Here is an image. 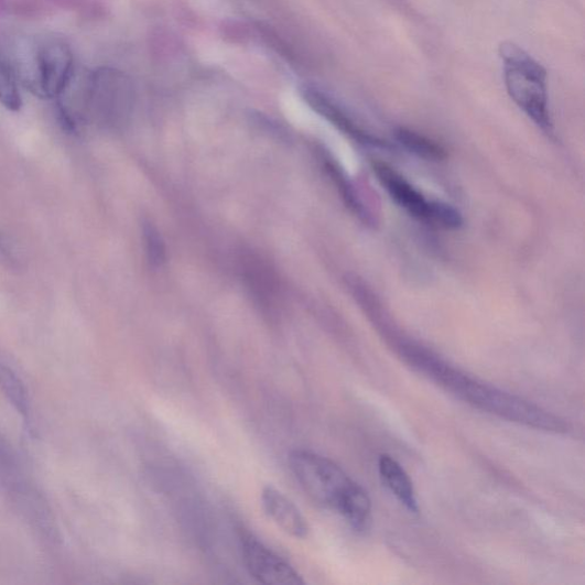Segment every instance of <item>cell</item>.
<instances>
[{
    "mask_svg": "<svg viewBox=\"0 0 585 585\" xmlns=\"http://www.w3.org/2000/svg\"><path fill=\"white\" fill-rule=\"evenodd\" d=\"M0 104L11 111H19L22 106L14 72L2 54H0Z\"/></svg>",
    "mask_w": 585,
    "mask_h": 585,
    "instance_id": "obj_12",
    "label": "cell"
},
{
    "mask_svg": "<svg viewBox=\"0 0 585 585\" xmlns=\"http://www.w3.org/2000/svg\"><path fill=\"white\" fill-rule=\"evenodd\" d=\"M282 110L292 126L302 130H310L314 126L316 115L293 91H286L281 99Z\"/></svg>",
    "mask_w": 585,
    "mask_h": 585,
    "instance_id": "obj_11",
    "label": "cell"
},
{
    "mask_svg": "<svg viewBox=\"0 0 585 585\" xmlns=\"http://www.w3.org/2000/svg\"><path fill=\"white\" fill-rule=\"evenodd\" d=\"M242 563L259 583L268 585H303L302 575L248 530H239Z\"/></svg>",
    "mask_w": 585,
    "mask_h": 585,
    "instance_id": "obj_4",
    "label": "cell"
},
{
    "mask_svg": "<svg viewBox=\"0 0 585 585\" xmlns=\"http://www.w3.org/2000/svg\"><path fill=\"white\" fill-rule=\"evenodd\" d=\"M0 254H2L9 261L13 262L15 260L12 245L10 243L8 237L2 232V230H0Z\"/></svg>",
    "mask_w": 585,
    "mask_h": 585,
    "instance_id": "obj_13",
    "label": "cell"
},
{
    "mask_svg": "<svg viewBox=\"0 0 585 585\" xmlns=\"http://www.w3.org/2000/svg\"><path fill=\"white\" fill-rule=\"evenodd\" d=\"M375 173L390 197L412 217L431 224L435 207L434 201H427L412 184L384 163L373 164Z\"/></svg>",
    "mask_w": 585,
    "mask_h": 585,
    "instance_id": "obj_6",
    "label": "cell"
},
{
    "mask_svg": "<svg viewBox=\"0 0 585 585\" xmlns=\"http://www.w3.org/2000/svg\"><path fill=\"white\" fill-rule=\"evenodd\" d=\"M472 407L503 420L527 425L546 433L565 434L567 423L516 394L479 382L467 375L454 392Z\"/></svg>",
    "mask_w": 585,
    "mask_h": 585,
    "instance_id": "obj_2",
    "label": "cell"
},
{
    "mask_svg": "<svg viewBox=\"0 0 585 585\" xmlns=\"http://www.w3.org/2000/svg\"><path fill=\"white\" fill-rule=\"evenodd\" d=\"M266 514L286 534L304 540L310 537L311 527L297 506L283 491L266 486L261 495Z\"/></svg>",
    "mask_w": 585,
    "mask_h": 585,
    "instance_id": "obj_7",
    "label": "cell"
},
{
    "mask_svg": "<svg viewBox=\"0 0 585 585\" xmlns=\"http://www.w3.org/2000/svg\"><path fill=\"white\" fill-rule=\"evenodd\" d=\"M289 465L305 495L336 512L340 511L357 485L334 461L313 451H292Z\"/></svg>",
    "mask_w": 585,
    "mask_h": 585,
    "instance_id": "obj_3",
    "label": "cell"
},
{
    "mask_svg": "<svg viewBox=\"0 0 585 585\" xmlns=\"http://www.w3.org/2000/svg\"><path fill=\"white\" fill-rule=\"evenodd\" d=\"M37 89L46 98H57L69 86L74 75V56L64 43H44L36 54Z\"/></svg>",
    "mask_w": 585,
    "mask_h": 585,
    "instance_id": "obj_5",
    "label": "cell"
},
{
    "mask_svg": "<svg viewBox=\"0 0 585 585\" xmlns=\"http://www.w3.org/2000/svg\"><path fill=\"white\" fill-rule=\"evenodd\" d=\"M379 473L382 481L398 501L404 505L411 512H419L413 483L404 468L393 457L387 454L380 456Z\"/></svg>",
    "mask_w": 585,
    "mask_h": 585,
    "instance_id": "obj_8",
    "label": "cell"
},
{
    "mask_svg": "<svg viewBox=\"0 0 585 585\" xmlns=\"http://www.w3.org/2000/svg\"><path fill=\"white\" fill-rule=\"evenodd\" d=\"M499 54L509 97L540 130L552 137L554 126L549 108L545 68L512 42L502 43Z\"/></svg>",
    "mask_w": 585,
    "mask_h": 585,
    "instance_id": "obj_1",
    "label": "cell"
},
{
    "mask_svg": "<svg viewBox=\"0 0 585 585\" xmlns=\"http://www.w3.org/2000/svg\"><path fill=\"white\" fill-rule=\"evenodd\" d=\"M397 141L420 159L429 162H441L447 158L446 150L436 141L409 129L394 132Z\"/></svg>",
    "mask_w": 585,
    "mask_h": 585,
    "instance_id": "obj_10",
    "label": "cell"
},
{
    "mask_svg": "<svg viewBox=\"0 0 585 585\" xmlns=\"http://www.w3.org/2000/svg\"><path fill=\"white\" fill-rule=\"evenodd\" d=\"M0 392L23 418L28 427L32 426V408H30L26 388L13 369L0 364Z\"/></svg>",
    "mask_w": 585,
    "mask_h": 585,
    "instance_id": "obj_9",
    "label": "cell"
}]
</instances>
